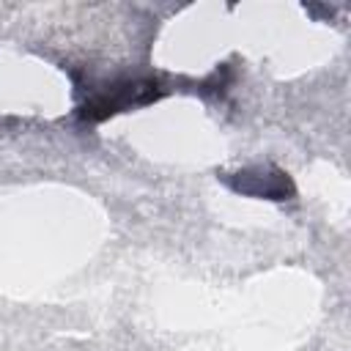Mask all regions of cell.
I'll list each match as a JSON object with an SVG mask.
<instances>
[{
    "label": "cell",
    "instance_id": "obj_1",
    "mask_svg": "<svg viewBox=\"0 0 351 351\" xmlns=\"http://www.w3.org/2000/svg\"><path fill=\"white\" fill-rule=\"evenodd\" d=\"M162 96V88L156 80L145 77V80H126V82H115V85H107L101 88L99 93H93L80 115L85 121H104L121 110H129V107H137V104H148L154 99Z\"/></svg>",
    "mask_w": 351,
    "mask_h": 351
}]
</instances>
